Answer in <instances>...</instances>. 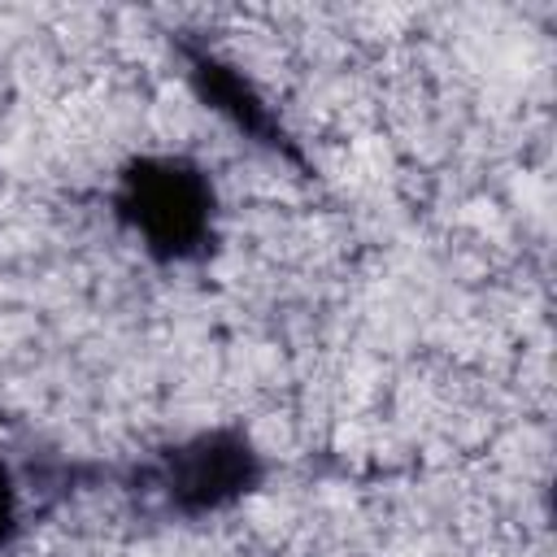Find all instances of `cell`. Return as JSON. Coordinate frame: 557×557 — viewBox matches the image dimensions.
Masks as SVG:
<instances>
[{
    "instance_id": "obj_4",
    "label": "cell",
    "mask_w": 557,
    "mask_h": 557,
    "mask_svg": "<svg viewBox=\"0 0 557 557\" xmlns=\"http://www.w3.org/2000/svg\"><path fill=\"white\" fill-rule=\"evenodd\" d=\"M22 531V483L9 466V457L0 453V553L17 540Z\"/></svg>"
},
{
    "instance_id": "obj_2",
    "label": "cell",
    "mask_w": 557,
    "mask_h": 557,
    "mask_svg": "<svg viewBox=\"0 0 557 557\" xmlns=\"http://www.w3.org/2000/svg\"><path fill=\"white\" fill-rule=\"evenodd\" d=\"M139 479L148 492L187 522L218 518L244 505L265 483V457L244 426H200L174 444H165Z\"/></svg>"
},
{
    "instance_id": "obj_3",
    "label": "cell",
    "mask_w": 557,
    "mask_h": 557,
    "mask_svg": "<svg viewBox=\"0 0 557 557\" xmlns=\"http://www.w3.org/2000/svg\"><path fill=\"white\" fill-rule=\"evenodd\" d=\"M183 61H187V83L205 100V109H213L231 131L248 135L252 144L287 157V161H300L292 135L283 131V117L274 113V104L261 96V87L235 61L218 57L213 48H183Z\"/></svg>"
},
{
    "instance_id": "obj_1",
    "label": "cell",
    "mask_w": 557,
    "mask_h": 557,
    "mask_svg": "<svg viewBox=\"0 0 557 557\" xmlns=\"http://www.w3.org/2000/svg\"><path fill=\"white\" fill-rule=\"evenodd\" d=\"M113 222L157 265L205 261L218 244V187L187 152H135L109 187Z\"/></svg>"
}]
</instances>
